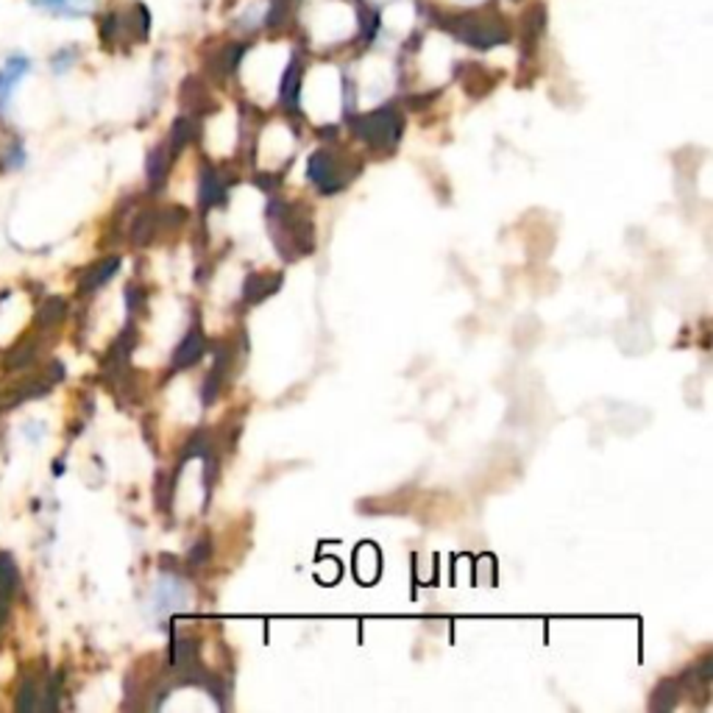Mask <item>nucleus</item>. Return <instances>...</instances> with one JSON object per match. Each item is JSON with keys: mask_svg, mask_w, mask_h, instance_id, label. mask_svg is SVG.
Segmentation results:
<instances>
[{"mask_svg": "<svg viewBox=\"0 0 713 713\" xmlns=\"http://www.w3.org/2000/svg\"><path fill=\"white\" fill-rule=\"evenodd\" d=\"M198 661V638H176L173 641V666L187 669Z\"/></svg>", "mask_w": 713, "mask_h": 713, "instance_id": "8", "label": "nucleus"}, {"mask_svg": "<svg viewBox=\"0 0 713 713\" xmlns=\"http://www.w3.org/2000/svg\"><path fill=\"white\" fill-rule=\"evenodd\" d=\"M354 134L368 143L371 148H382V151H391L396 148V143L402 139L404 123L402 114L396 109H377L371 114H362V118H354Z\"/></svg>", "mask_w": 713, "mask_h": 713, "instance_id": "1", "label": "nucleus"}, {"mask_svg": "<svg viewBox=\"0 0 713 713\" xmlns=\"http://www.w3.org/2000/svg\"><path fill=\"white\" fill-rule=\"evenodd\" d=\"M189 457H209V435L207 432H196V435L187 441V448H184V460Z\"/></svg>", "mask_w": 713, "mask_h": 713, "instance_id": "16", "label": "nucleus"}, {"mask_svg": "<svg viewBox=\"0 0 713 713\" xmlns=\"http://www.w3.org/2000/svg\"><path fill=\"white\" fill-rule=\"evenodd\" d=\"M209 550H212V546H209L207 538H204V541H198L196 546L189 550V566H204V563L209 561Z\"/></svg>", "mask_w": 713, "mask_h": 713, "instance_id": "17", "label": "nucleus"}, {"mask_svg": "<svg viewBox=\"0 0 713 713\" xmlns=\"http://www.w3.org/2000/svg\"><path fill=\"white\" fill-rule=\"evenodd\" d=\"M223 198H226V187H223L221 173H218L212 164H204L201 189H198V204H201V209L207 212V209L223 204Z\"/></svg>", "mask_w": 713, "mask_h": 713, "instance_id": "5", "label": "nucleus"}, {"mask_svg": "<svg viewBox=\"0 0 713 713\" xmlns=\"http://www.w3.org/2000/svg\"><path fill=\"white\" fill-rule=\"evenodd\" d=\"M282 287V279L273 276H262V273H251V276L246 279V284H243V302L246 304H259L262 298L273 296V293Z\"/></svg>", "mask_w": 713, "mask_h": 713, "instance_id": "6", "label": "nucleus"}, {"mask_svg": "<svg viewBox=\"0 0 713 713\" xmlns=\"http://www.w3.org/2000/svg\"><path fill=\"white\" fill-rule=\"evenodd\" d=\"M204 352H207V337H204L201 329L193 327L187 335H184V341L179 343L176 352H173V371H187V368H193L201 360Z\"/></svg>", "mask_w": 713, "mask_h": 713, "instance_id": "4", "label": "nucleus"}, {"mask_svg": "<svg viewBox=\"0 0 713 713\" xmlns=\"http://www.w3.org/2000/svg\"><path fill=\"white\" fill-rule=\"evenodd\" d=\"M14 588H17V568H14V561L9 555H0V597H9Z\"/></svg>", "mask_w": 713, "mask_h": 713, "instance_id": "13", "label": "nucleus"}, {"mask_svg": "<svg viewBox=\"0 0 713 713\" xmlns=\"http://www.w3.org/2000/svg\"><path fill=\"white\" fill-rule=\"evenodd\" d=\"M189 139H193V123L187 121V118H182V121H176V126H173V134H171V153H179L184 146H187Z\"/></svg>", "mask_w": 713, "mask_h": 713, "instance_id": "14", "label": "nucleus"}, {"mask_svg": "<svg viewBox=\"0 0 713 713\" xmlns=\"http://www.w3.org/2000/svg\"><path fill=\"white\" fill-rule=\"evenodd\" d=\"M448 26L455 28V34L466 42L477 45V48H491V45L505 42L507 32L502 26H493L491 20L474 17V14H463V17H452Z\"/></svg>", "mask_w": 713, "mask_h": 713, "instance_id": "3", "label": "nucleus"}, {"mask_svg": "<svg viewBox=\"0 0 713 713\" xmlns=\"http://www.w3.org/2000/svg\"><path fill=\"white\" fill-rule=\"evenodd\" d=\"M677 702V683L675 680H663L661 686L655 688L652 694V711H669Z\"/></svg>", "mask_w": 713, "mask_h": 713, "instance_id": "11", "label": "nucleus"}, {"mask_svg": "<svg viewBox=\"0 0 713 713\" xmlns=\"http://www.w3.org/2000/svg\"><path fill=\"white\" fill-rule=\"evenodd\" d=\"M282 103L287 109H296V103H298V62L296 59H293V64L287 67V73H284Z\"/></svg>", "mask_w": 713, "mask_h": 713, "instance_id": "10", "label": "nucleus"}, {"mask_svg": "<svg viewBox=\"0 0 713 713\" xmlns=\"http://www.w3.org/2000/svg\"><path fill=\"white\" fill-rule=\"evenodd\" d=\"M118 266H121V259L118 257H109L103 259V262H98V266H93L87 271V276L82 279V291L84 293H93L95 287H101V284H107L109 279L118 273Z\"/></svg>", "mask_w": 713, "mask_h": 713, "instance_id": "7", "label": "nucleus"}, {"mask_svg": "<svg viewBox=\"0 0 713 713\" xmlns=\"http://www.w3.org/2000/svg\"><path fill=\"white\" fill-rule=\"evenodd\" d=\"M157 221H159L157 212H148V216L139 218V221L134 223V241H137V243L151 241L153 229H157Z\"/></svg>", "mask_w": 713, "mask_h": 713, "instance_id": "15", "label": "nucleus"}, {"mask_svg": "<svg viewBox=\"0 0 713 713\" xmlns=\"http://www.w3.org/2000/svg\"><path fill=\"white\" fill-rule=\"evenodd\" d=\"M168 164H171V157H168V148H157L148 159V179H151V187H162L164 176H168Z\"/></svg>", "mask_w": 713, "mask_h": 713, "instance_id": "9", "label": "nucleus"}, {"mask_svg": "<svg viewBox=\"0 0 713 713\" xmlns=\"http://www.w3.org/2000/svg\"><path fill=\"white\" fill-rule=\"evenodd\" d=\"M34 3L57 9L59 14H84L89 7H93V0H34Z\"/></svg>", "mask_w": 713, "mask_h": 713, "instance_id": "12", "label": "nucleus"}, {"mask_svg": "<svg viewBox=\"0 0 713 713\" xmlns=\"http://www.w3.org/2000/svg\"><path fill=\"white\" fill-rule=\"evenodd\" d=\"M307 176H310V182L316 184L318 193H323V196H335V193H341V189L346 187L352 173H348L329 151H316L310 157V162H307Z\"/></svg>", "mask_w": 713, "mask_h": 713, "instance_id": "2", "label": "nucleus"}]
</instances>
